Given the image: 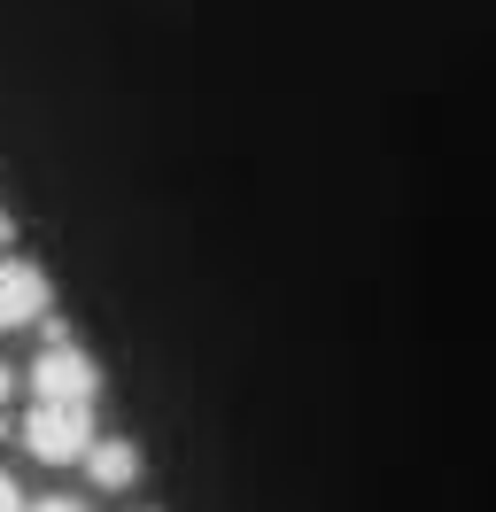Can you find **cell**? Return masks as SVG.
Returning a JSON list of instances; mask_svg holds the SVG:
<instances>
[{
	"label": "cell",
	"instance_id": "cell-5",
	"mask_svg": "<svg viewBox=\"0 0 496 512\" xmlns=\"http://www.w3.org/2000/svg\"><path fill=\"white\" fill-rule=\"evenodd\" d=\"M24 512H86L78 497H39V505H24Z\"/></svg>",
	"mask_w": 496,
	"mask_h": 512
},
{
	"label": "cell",
	"instance_id": "cell-4",
	"mask_svg": "<svg viewBox=\"0 0 496 512\" xmlns=\"http://www.w3.org/2000/svg\"><path fill=\"white\" fill-rule=\"evenodd\" d=\"M86 474L101 481V489H132V481H140V450L124 443V435H101L93 458H86Z\"/></svg>",
	"mask_w": 496,
	"mask_h": 512
},
{
	"label": "cell",
	"instance_id": "cell-1",
	"mask_svg": "<svg viewBox=\"0 0 496 512\" xmlns=\"http://www.w3.org/2000/svg\"><path fill=\"white\" fill-rule=\"evenodd\" d=\"M93 404H31L24 419V450L39 466H86L93 458Z\"/></svg>",
	"mask_w": 496,
	"mask_h": 512
},
{
	"label": "cell",
	"instance_id": "cell-2",
	"mask_svg": "<svg viewBox=\"0 0 496 512\" xmlns=\"http://www.w3.org/2000/svg\"><path fill=\"white\" fill-rule=\"evenodd\" d=\"M31 396L39 404H93L101 396V373H93V357L78 342H47L39 365H31Z\"/></svg>",
	"mask_w": 496,
	"mask_h": 512
},
{
	"label": "cell",
	"instance_id": "cell-6",
	"mask_svg": "<svg viewBox=\"0 0 496 512\" xmlns=\"http://www.w3.org/2000/svg\"><path fill=\"white\" fill-rule=\"evenodd\" d=\"M0 512H24V489H16L8 474H0Z\"/></svg>",
	"mask_w": 496,
	"mask_h": 512
},
{
	"label": "cell",
	"instance_id": "cell-7",
	"mask_svg": "<svg viewBox=\"0 0 496 512\" xmlns=\"http://www.w3.org/2000/svg\"><path fill=\"white\" fill-rule=\"evenodd\" d=\"M8 396H16V373H8V365H0V404H8Z\"/></svg>",
	"mask_w": 496,
	"mask_h": 512
},
{
	"label": "cell",
	"instance_id": "cell-3",
	"mask_svg": "<svg viewBox=\"0 0 496 512\" xmlns=\"http://www.w3.org/2000/svg\"><path fill=\"white\" fill-rule=\"evenodd\" d=\"M47 303H55L47 272L31 256H0V334L8 326H47Z\"/></svg>",
	"mask_w": 496,
	"mask_h": 512
}]
</instances>
